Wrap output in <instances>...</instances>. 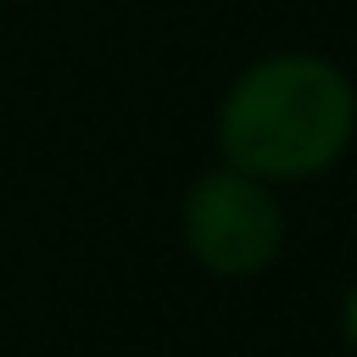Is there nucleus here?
I'll list each match as a JSON object with an SVG mask.
<instances>
[{
    "label": "nucleus",
    "instance_id": "nucleus-3",
    "mask_svg": "<svg viewBox=\"0 0 357 357\" xmlns=\"http://www.w3.org/2000/svg\"><path fill=\"white\" fill-rule=\"evenodd\" d=\"M340 324H346V340L357 346V290L346 296V307H340Z\"/></svg>",
    "mask_w": 357,
    "mask_h": 357
},
{
    "label": "nucleus",
    "instance_id": "nucleus-1",
    "mask_svg": "<svg viewBox=\"0 0 357 357\" xmlns=\"http://www.w3.org/2000/svg\"><path fill=\"white\" fill-rule=\"evenodd\" d=\"M357 123L351 84L318 56L257 61L223 100V151L240 173L301 178L329 167Z\"/></svg>",
    "mask_w": 357,
    "mask_h": 357
},
{
    "label": "nucleus",
    "instance_id": "nucleus-2",
    "mask_svg": "<svg viewBox=\"0 0 357 357\" xmlns=\"http://www.w3.org/2000/svg\"><path fill=\"white\" fill-rule=\"evenodd\" d=\"M184 234L212 273H257L279 251V206L245 173H206L190 190Z\"/></svg>",
    "mask_w": 357,
    "mask_h": 357
}]
</instances>
